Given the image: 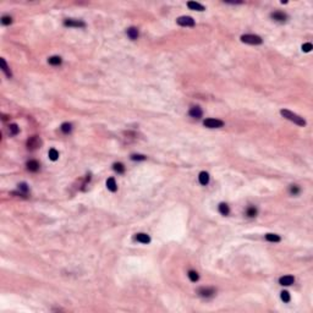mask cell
Returning <instances> with one entry per match:
<instances>
[{"mask_svg": "<svg viewBox=\"0 0 313 313\" xmlns=\"http://www.w3.org/2000/svg\"><path fill=\"white\" fill-rule=\"evenodd\" d=\"M280 114H281L285 119L292 121L293 123H296V125H298V126H304V125H306V121H304L303 117L298 116L297 114H295V112H292V111H290V110L281 109V110H280Z\"/></svg>", "mask_w": 313, "mask_h": 313, "instance_id": "1", "label": "cell"}, {"mask_svg": "<svg viewBox=\"0 0 313 313\" xmlns=\"http://www.w3.org/2000/svg\"><path fill=\"white\" fill-rule=\"evenodd\" d=\"M241 42H243L246 44L258 45V44H262V38L256 34H243V35H241Z\"/></svg>", "mask_w": 313, "mask_h": 313, "instance_id": "2", "label": "cell"}, {"mask_svg": "<svg viewBox=\"0 0 313 313\" xmlns=\"http://www.w3.org/2000/svg\"><path fill=\"white\" fill-rule=\"evenodd\" d=\"M203 125L208 128H219L224 125V122L221 120H218V119H205L203 121Z\"/></svg>", "mask_w": 313, "mask_h": 313, "instance_id": "3", "label": "cell"}, {"mask_svg": "<svg viewBox=\"0 0 313 313\" xmlns=\"http://www.w3.org/2000/svg\"><path fill=\"white\" fill-rule=\"evenodd\" d=\"M176 22L180 26H186V27H193L194 26V20L190 16H181L176 20Z\"/></svg>", "mask_w": 313, "mask_h": 313, "instance_id": "4", "label": "cell"}, {"mask_svg": "<svg viewBox=\"0 0 313 313\" xmlns=\"http://www.w3.org/2000/svg\"><path fill=\"white\" fill-rule=\"evenodd\" d=\"M39 145H40V141H39V138H38L37 136L31 137V138L28 139V142H27V147H28V149H31V150L38 148Z\"/></svg>", "mask_w": 313, "mask_h": 313, "instance_id": "5", "label": "cell"}, {"mask_svg": "<svg viewBox=\"0 0 313 313\" xmlns=\"http://www.w3.org/2000/svg\"><path fill=\"white\" fill-rule=\"evenodd\" d=\"M198 293L202 297H210V296H213L215 293V290L213 287H201L198 290Z\"/></svg>", "mask_w": 313, "mask_h": 313, "instance_id": "6", "label": "cell"}, {"mask_svg": "<svg viewBox=\"0 0 313 313\" xmlns=\"http://www.w3.org/2000/svg\"><path fill=\"white\" fill-rule=\"evenodd\" d=\"M64 24L68 26V27H84L86 26V23L79 20H65Z\"/></svg>", "mask_w": 313, "mask_h": 313, "instance_id": "7", "label": "cell"}, {"mask_svg": "<svg viewBox=\"0 0 313 313\" xmlns=\"http://www.w3.org/2000/svg\"><path fill=\"white\" fill-rule=\"evenodd\" d=\"M293 281H295V278L292 275H284V276H281L279 279V284L280 285H285V286H289V285L293 284Z\"/></svg>", "mask_w": 313, "mask_h": 313, "instance_id": "8", "label": "cell"}, {"mask_svg": "<svg viewBox=\"0 0 313 313\" xmlns=\"http://www.w3.org/2000/svg\"><path fill=\"white\" fill-rule=\"evenodd\" d=\"M190 116L191 117H194V119H201L202 117V115H203V111H202V109L199 108V106H193V108H191V110H190Z\"/></svg>", "mask_w": 313, "mask_h": 313, "instance_id": "9", "label": "cell"}, {"mask_svg": "<svg viewBox=\"0 0 313 313\" xmlns=\"http://www.w3.org/2000/svg\"><path fill=\"white\" fill-rule=\"evenodd\" d=\"M271 18H274L275 21H279V22H284L287 20V15L284 12H280V11H275L271 13Z\"/></svg>", "mask_w": 313, "mask_h": 313, "instance_id": "10", "label": "cell"}, {"mask_svg": "<svg viewBox=\"0 0 313 313\" xmlns=\"http://www.w3.org/2000/svg\"><path fill=\"white\" fill-rule=\"evenodd\" d=\"M136 240H137L138 242H141V243H149V242H150V237H149L147 234H143V232L137 234V235H136Z\"/></svg>", "mask_w": 313, "mask_h": 313, "instance_id": "11", "label": "cell"}, {"mask_svg": "<svg viewBox=\"0 0 313 313\" xmlns=\"http://www.w3.org/2000/svg\"><path fill=\"white\" fill-rule=\"evenodd\" d=\"M198 180H199V183H201V185H204V186H205V185L209 182V174H208V172H205V171L199 172Z\"/></svg>", "mask_w": 313, "mask_h": 313, "instance_id": "12", "label": "cell"}, {"mask_svg": "<svg viewBox=\"0 0 313 313\" xmlns=\"http://www.w3.org/2000/svg\"><path fill=\"white\" fill-rule=\"evenodd\" d=\"M106 187H108V190L111 191V192H115V191L117 190V186H116V182H115V179H114V177H109V179L106 180Z\"/></svg>", "mask_w": 313, "mask_h": 313, "instance_id": "13", "label": "cell"}, {"mask_svg": "<svg viewBox=\"0 0 313 313\" xmlns=\"http://www.w3.org/2000/svg\"><path fill=\"white\" fill-rule=\"evenodd\" d=\"M187 6L191 9V10H197V11H203L204 10V6L196 2V1H188L187 2Z\"/></svg>", "mask_w": 313, "mask_h": 313, "instance_id": "14", "label": "cell"}, {"mask_svg": "<svg viewBox=\"0 0 313 313\" xmlns=\"http://www.w3.org/2000/svg\"><path fill=\"white\" fill-rule=\"evenodd\" d=\"M127 35H128L130 39H132V40L137 39V38H138V29H137L136 27H130V28L127 29Z\"/></svg>", "mask_w": 313, "mask_h": 313, "instance_id": "15", "label": "cell"}, {"mask_svg": "<svg viewBox=\"0 0 313 313\" xmlns=\"http://www.w3.org/2000/svg\"><path fill=\"white\" fill-rule=\"evenodd\" d=\"M27 169L29 170V171H37L38 169H39V163L37 161V160H29L28 163H27Z\"/></svg>", "mask_w": 313, "mask_h": 313, "instance_id": "16", "label": "cell"}, {"mask_svg": "<svg viewBox=\"0 0 313 313\" xmlns=\"http://www.w3.org/2000/svg\"><path fill=\"white\" fill-rule=\"evenodd\" d=\"M0 64H1V68H2V71L6 73V76L10 78L11 76H12V73H11V71H10V68H9V66H7V64H6V61H5V59H0Z\"/></svg>", "mask_w": 313, "mask_h": 313, "instance_id": "17", "label": "cell"}, {"mask_svg": "<svg viewBox=\"0 0 313 313\" xmlns=\"http://www.w3.org/2000/svg\"><path fill=\"white\" fill-rule=\"evenodd\" d=\"M219 212H220V214H223V215H229V213H230L229 205H227L226 203H220V204H219Z\"/></svg>", "mask_w": 313, "mask_h": 313, "instance_id": "18", "label": "cell"}, {"mask_svg": "<svg viewBox=\"0 0 313 313\" xmlns=\"http://www.w3.org/2000/svg\"><path fill=\"white\" fill-rule=\"evenodd\" d=\"M265 240L270 241V242H279L280 241V236L276 234H267L265 235Z\"/></svg>", "mask_w": 313, "mask_h": 313, "instance_id": "19", "label": "cell"}, {"mask_svg": "<svg viewBox=\"0 0 313 313\" xmlns=\"http://www.w3.org/2000/svg\"><path fill=\"white\" fill-rule=\"evenodd\" d=\"M61 57L60 56H51V57H49L48 59V62L50 64V65H54V66H57V65H60L61 64Z\"/></svg>", "mask_w": 313, "mask_h": 313, "instance_id": "20", "label": "cell"}, {"mask_svg": "<svg viewBox=\"0 0 313 313\" xmlns=\"http://www.w3.org/2000/svg\"><path fill=\"white\" fill-rule=\"evenodd\" d=\"M48 155H49V158L53 160V161H55L57 158H59V152L56 150V149H54V148H51L50 150H49V153H48Z\"/></svg>", "mask_w": 313, "mask_h": 313, "instance_id": "21", "label": "cell"}, {"mask_svg": "<svg viewBox=\"0 0 313 313\" xmlns=\"http://www.w3.org/2000/svg\"><path fill=\"white\" fill-rule=\"evenodd\" d=\"M112 168H114V170H115L116 172H119V174H122V172L125 171V166H123V164H121V163H115Z\"/></svg>", "mask_w": 313, "mask_h": 313, "instance_id": "22", "label": "cell"}, {"mask_svg": "<svg viewBox=\"0 0 313 313\" xmlns=\"http://www.w3.org/2000/svg\"><path fill=\"white\" fill-rule=\"evenodd\" d=\"M187 275H188V278H190V280H191V281H197V280L199 279L198 273H197V271H194V270H190Z\"/></svg>", "mask_w": 313, "mask_h": 313, "instance_id": "23", "label": "cell"}, {"mask_svg": "<svg viewBox=\"0 0 313 313\" xmlns=\"http://www.w3.org/2000/svg\"><path fill=\"white\" fill-rule=\"evenodd\" d=\"M71 130H72L71 123H68V122H64V123L61 125V131H62L64 133H68V132H71Z\"/></svg>", "mask_w": 313, "mask_h": 313, "instance_id": "24", "label": "cell"}, {"mask_svg": "<svg viewBox=\"0 0 313 313\" xmlns=\"http://www.w3.org/2000/svg\"><path fill=\"white\" fill-rule=\"evenodd\" d=\"M9 127H10V133H11L12 136L17 134V133H18V131H20V128H18V126H17L16 123H11Z\"/></svg>", "mask_w": 313, "mask_h": 313, "instance_id": "25", "label": "cell"}, {"mask_svg": "<svg viewBox=\"0 0 313 313\" xmlns=\"http://www.w3.org/2000/svg\"><path fill=\"white\" fill-rule=\"evenodd\" d=\"M246 214L248 215V216H251V218H253V216H256L257 215V209L254 208V207H249L248 209H247V212H246Z\"/></svg>", "mask_w": 313, "mask_h": 313, "instance_id": "26", "label": "cell"}, {"mask_svg": "<svg viewBox=\"0 0 313 313\" xmlns=\"http://www.w3.org/2000/svg\"><path fill=\"white\" fill-rule=\"evenodd\" d=\"M280 297H281V300H282L284 302H290V293H289L287 291H281Z\"/></svg>", "mask_w": 313, "mask_h": 313, "instance_id": "27", "label": "cell"}, {"mask_svg": "<svg viewBox=\"0 0 313 313\" xmlns=\"http://www.w3.org/2000/svg\"><path fill=\"white\" fill-rule=\"evenodd\" d=\"M11 22H12V18H11L10 16H2V17H1V23H2V24L7 26V24H10Z\"/></svg>", "mask_w": 313, "mask_h": 313, "instance_id": "28", "label": "cell"}, {"mask_svg": "<svg viewBox=\"0 0 313 313\" xmlns=\"http://www.w3.org/2000/svg\"><path fill=\"white\" fill-rule=\"evenodd\" d=\"M302 50L306 51V53L311 51V50H312V44H311V43H304V44L302 45Z\"/></svg>", "mask_w": 313, "mask_h": 313, "instance_id": "29", "label": "cell"}, {"mask_svg": "<svg viewBox=\"0 0 313 313\" xmlns=\"http://www.w3.org/2000/svg\"><path fill=\"white\" fill-rule=\"evenodd\" d=\"M131 159L132 160H145V156L141 155V154H133V155H131Z\"/></svg>", "mask_w": 313, "mask_h": 313, "instance_id": "30", "label": "cell"}, {"mask_svg": "<svg viewBox=\"0 0 313 313\" xmlns=\"http://www.w3.org/2000/svg\"><path fill=\"white\" fill-rule=\"evenodd\" d=\"M290 192H291L292 194H298V193H300V188H298V186L292 185V186L290 187Z\"/></svg>", "mask_w": 313, "mask_h": 313, "instance_id": "31", "label": "cell"}, {"mask_svg": "<svg viewBox=\"0 0 313 313\" xmlns=\"http://www.w3.org/2000/svg\"><path fill=\"white\" fill-rule=\"evenodd\" d=\"M18 190L22 191L23 193H27V192H28V187H27L26 183H20V185H18Z\"/></svg>", "mask_w": 313, "mask_h": 313, "instance_id": "32", "label": "cell"}]
</instances>
